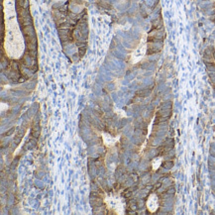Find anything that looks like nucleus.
I'll use <instances>...</instances> for the list:
<instances>
[{
  "label": "nucleus",
  "mask_w": 215,
  "mask_h": 215,
  "mask_svg": "<svg viewBox=\"0 0 215 215\" xmlns=\"http://www.w3.org/2000/svg\"><path fill=\"white\" fill-rule=\"evenodd\" d=\"M158 207H159V200L156 194H151L147 200V208L150 212H156Z\"/></svg>",
  "instance_id": "1"
},
{
  "label": "nucleus",
  "mask_w": 215,
  "mask_h": 215,
  "mask_svg": "<svg viewBox=\"0 0 215 215\" xmlns=\"http://www.w3.org/2000/svg\"><path fill=\"white\" fill-rule=\"evenodd\" d=\"M161 164H162V159H161V158H157V159L153 160V162H152V166H153L154 170H157V169H159Z\"/></svg>",
  "instance_id": "2"
},
{
  "label": "nucleus",
  "mask_w": 215,
  "mask_h": 215,
  "mask_svg": "<svg viewBox=\"0 0 215 215\" xmlns=\"http://www.w3.org/2000/svg\"><path fill=\"white\" fill-rule=\"evenodd\" d=\"M14 130H15V129H14V128H11V129H10V130H9V131H7V132H6V133H5V134H4V135H5V136H9V135H11V134H12V133H13V132H14Z\"/></svg>",
  "instance_id": "3"
}]
</instances>
